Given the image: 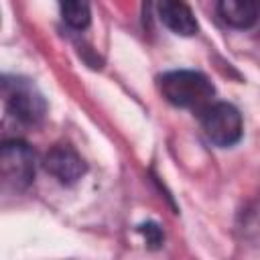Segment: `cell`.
Listing matches in <instances>:
<instances>
[{"label":"cell","mask_w":260,"mask_h":260,"mask_svg":"<svg viewBox=\"0 0 260 260\" xmlns=\"http://www.w3.org/2000/svg\"><path fill=\"white\" fill-rule=\"evenodd\" d=\"M158 91L169 104L199 112L211 104L215 93L213 83L201 71L193 69H175L158 75Z\"/></svg>","instance_id":"6da1fadb"},{"label":"cell","mask_w":260,"mask_h":260,"mask_svg":"<svg viewBox=\"0 0 260 260\" xmlns=\"http://www.w3.org/2000/svg\"><path fill=\"white\" fill-rule=\"evenodd\" d=\"M4 102L12 118L24 126H37L47 114V102L37 85L24 77H4Z\"/></svg>","instance_id":"7a4b0ae2"},{"label":"cell","mask_w":260,"mask_h":260,"mask_svg":"<svg viewBox=\"0 0 260 260\" xmlns=\"http://www.w3.org/2000/svg\"><path fill=\"white\" fill-rule=\"evenodd\" d=\"M2 189L20 193L35 181V152L22 140H6L0 148Z\"/></svg>","instance_id":"3957f363"},{"label":"cell","mask_w":260,"mask_h":260,"mask_svg":"<svg viewBox=\"0 0 260 260\" xmlns=\"http://www.w3.org/2000/svg\"><path fill=\"white\" fill-rule=\"evenodd\" d=\"M201 126L207 140L219 148H230L238 144L244 134L242 114L236 106L228 102L209 104L201 112Z\"/></svg>","instance_id":"277c9868"},{"label":"cell","mask_w":260,"mask_h":260,"mask_svg":"<svg viewBox=\"0 0 260 260\" xmlns=\"http://www.w3.org/2000/svg\"><path fill=\"white\" fill-rule=\"evenodd\" d=\"M47 173H51L59 183L63 185H73L77 183L87 167L83 162V158L77 154V150L69 144H57L53 146L47 154H45V160H43Z\"/></svg>","instance_id":"5b68a950"},{"label":"cell","mask_w":260,"mask_h":260,"mask_svg":"<svg viewBox=\"0 0 260 260\" xmlns=\"http://www.w3.org/2000/svg\"><path fill=\"white\" fill-rule=\"evenodd\" d=\"M156 10L160 22L181 37H193L199 28L195 12L187 0H156Z\"/></svg>","instance_id":"8992f818"},{"label":"cell","mask_w":260,"mask_h":260,"mask_svg":"<svg viewBox=\"0 0 260 260\" xmlns=\"http://www.w3.org/2000/svg\"><path fill=\"white\" fill-rule=\"evenodd\" d=\"M221 20L234 28H250L260 16V0H217Z\"/></svg>","instance_id":"52a82bcc"},{"label":"cell","mask_w":260,"mask_h":260,"mask_svg":"<svg viewBox=\"0 0 260 260\" xmlns=\"http://www.w3.org/2000/svg\"><path fill=\"white\" fill-rule=\"evenodd\" d=\"M59 8H61L63 20L71 28H77V30L87 28V24L91 20L89 0H59Z\"/></svg>","instance_id":"ba28073f"},{"label":"cell","mask_w":260,"mask_h":260,"mask_svg":"<svg viewBox=\"0 0 260 260\" xmlns=\"http://www.w3.org/2000/svg\"><path fill=\"white\" fill-rule=\"evenodd\" d=\"M138 232L144 234V238H146V242H148L150 248H158V246L162 244V230L158 228V223L146 221V223H142V225L138 228Z\"/></svg>","instance_id":"9c48e42d"}]
</instances>
